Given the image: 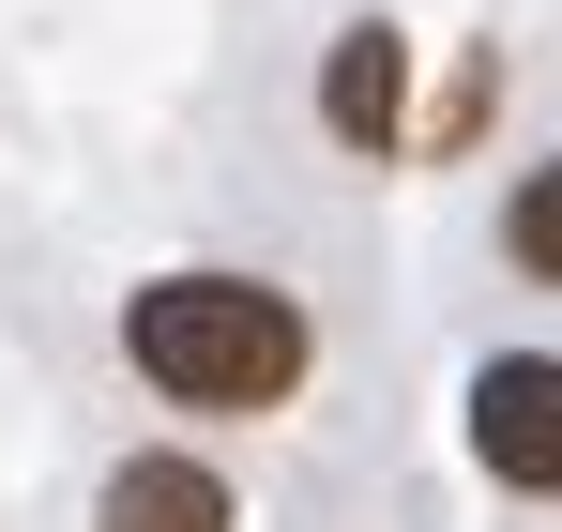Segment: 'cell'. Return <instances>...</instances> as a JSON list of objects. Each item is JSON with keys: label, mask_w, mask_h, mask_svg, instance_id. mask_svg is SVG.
I'll return each mask as SVG.
<instances>
[{"label": "cell", "mask_w": 562, "mask_h": 532, "mask_svg": "<svg viewBox=\"0 0 562 532\" xmlns=\"http://www.w3.org/2000/svg\"><path fill=\"white\" fill-rule=\"evenodd\" d=\"M562 365L548 351H517V365H486V380H471V456H486V472H502V487H532V502H548L562 487Z\"/></svg>", "instance_id": "2"}, {"label": "cell", "mask_w": 562, "mask_h": 532, "mask_svg": "<svg viewBox=\"0 0 562 532\" xmlns=\"http://www.w3.org/2000/svg\"><path fill=\"white\" fill-rule=\"evenodd\" d=\"M395 107H411V46H395V31H350L335 77H319V122H335L350 153H395Z\"/></svg>", "instance_id": "4"}, {"label": "cell", "mask_w": 562, "mask_h": 532, "mask_svg": "<svg viewBox=\"0 0 562 532\" xmlns=\"http://www.w3.org/2000/svg\"><path fill=\"white\" fill-rule=\"evenodd\" d=\"M122 351L183 411H274L289 380H304V304L259 289V274H153L122 304Z\"/></svg>", "instance_id": "1"}, {"label": "cell", "mask_w": 562, "mask_h": 532, "mask_svg": "<svg viewBox=\"0 0 562 532\" xmlns=\"http://www.w3.org/2000/svg\"><path fill=\"white\" fill-rule=\"evenodd\" d=\"M502 229H517V274H548V259H562V182H517Z\"/></svg>", "instance_id": "5"}, {"label": "cell", "mask_w": 562, "mask_h": 532, "mask_svg": "<svg viewBox=\"0 0 562 532\" xmlns=\"http://www.w3.org/2000/svg\"><path fill=\"white\" fill-rule=\"evenodd\" d=\"M92 532H228V487H213L198 456H122L106 502H92Z\"/></svg>", "instance_id": "3"}]
</instances>
